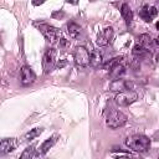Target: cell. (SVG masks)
<instances>
[{"instance_id": "9c48e42d", "label": "cell", "mask_w": 159, "mask_h": 159, "mask_svg": "<svg viewBox=\"0 0 159 159\" xmlns=\"http://www.w3.org/2000/svg\"><path fill=\"white\" fill-rule=\"evenodd\" d=\"M113 35H114V31H113L112 27H106V29H103V30L98 34V36H97V41H96L97 45H98L99 47L108 46V45L111 43L112 39H113Z\"/></svg>"}, {"instance_id": "6da1fadb", "label": "cell", "mask_w": 159, "mask_h": 159, "mask_svg": "<svg viewBox=\"0 0 159 159\" xmlns=\"http://www.w3.org/2000/svg\"><path fill=\"white\" fill-rule=\"evenodd\" d=\"M125 145L134 152L145 153L150 149V139L143 134H133L125 139Z\"/></svg>"}, {"instance_id": "5b68a950", "label": "cell", "mask_w": 159, "mask_h": 159, "mask_svg": "<svg viewBox=\"0 0 159 159\" xmlns=\"http://www.w3.org/2000/svg\"><path fill=\"white\" fill-rule=\"evenodd\" d=\"M137 98H138V94L134 91H123V92H119L116 94L114 102L119 107H127V106L132 104L133 102H135Z\"/></svg>"}, {"instance_id": "3957f363", "label": "cell", "mask_w": 159, "mask_h": 159, "mask_svg": "<svg viewBox=\"0 0 159 159\" xmlns=\"http://www.w3.org/2000/svg\"><path fill=\"white\" fill-rule=\"evenodd\" d=\"M40 32L43 35V37L50 42V43H55L57 42V40H60V30L50 24H45V22H40V24H35Z\"/></svg>"}, {"instance_id": "d6986e66", "label": "cell", "mask_w": 159, "mask_h": 159, "mask_svg": "<svg viewBox=\"0 0 159 159\" xmlns=\"http://www.w3.org/2000/svg\"><path fill=\"white\" fill-rule=\"evenodd\" d=\"M34 155H35V145L32 144V145H30V147L24 149V152L21 153L19 159H32Z\"/></svg>"}, {"instance_id": "8fae6325", "label": "cell", "mask_w": 159, "mask_h": 159, "mask_svg": "<svg viewBox=\"0 0 159 159\" xmlns=\"http://www.w3.org/2000/svg\"><path fill=\"white\" fill-rule=\"evenodd\" d=\"M16 147H17L16 138H5L0 140V157L11 153Z\"/></svg>"}, {"instance_id": "603a6c76", "label": "cell", "mask_w": 159, "mask_h": 159, "mask_svg": "<svg viewBox=\"0 0 159 159\" xmlns=\"http://www.w3.org/2000/svg\"><path fill=\"white\" fill-rule=\"evenodd\" d=\"M116 159H133L132 157H127V155H123V157H117Z\"/></svg>"}, {"instance_id": "44dd1931", "label": "cell", "mask_w": 159, "mask_h": 159, "mask_svg": "<svg viewBox=\"0 0 159 159\" xmlns=\"http://www.w3.org/2000/svg\"><path fill=\"white\" fill-rule=\"evenodd\" d=\"M63 16V12L61 11V12H53L52 14V17H62Z\"/></svg>"}, {"instance_id": "52a82bcc", "label": "cell", "mask_w": 159, "mask_h": 159, "mask_svg": "<svg viewBox=\"0 0 159 159\" xmlns=\"http://www.w3.org/2000/svg\"><path fill=\"white\" fill-rule=\"evenodd\" d=\"M138 45H140L144 50H147L148 52L152 53V51H154L158 46V41L155 39H153L150 35L148 34H142L138 37Z\"/></svg>"}, {"instance_id": "5bb4252c", "label": "cell", "mask_w": 159, "mask_h": 159, "mask_svg": "<svg viewBox=\"0 0 159 159\" xmlns=\"http://www.w3.org/2000/svg\"><path fill=\"white\" fill-rule=\"evenodd\" d=\"M56 140H57V135H52V137H50V138H47L40 147H39V150H37V155H45L53 145H55V143H56Z\"/></svg>"}, {"instance_id": "7402d4cb", "label": "cell", "mask_w": 159, "mask_h": 159, "mask_svg": "<svg viewBox=\"0 0 159 159\" xmlns=\"http://www.w3.org/2000/svg\"><path fill=\"white\" fill-rule=\"evenodd\" d=\"M66 63H67V61H65V60H63V61H58V63H57V67H60V68H61V67H63Z\"/></svg>"}, {"instance_id": "2e32d148", "label": "cell", "mask_w": 159, "mask_h": 159, "mask_svg": "<svg viewBox=\"0 0 159 159\" xmlns=\"http://www.w3.org/2000/svg\"><path fill=\"white\" fill-rule=\"evenodd\" d=\"M120 15L124 19V21H125L127 25H129L132 22V20H133V11H132L130 6L127 2L122 4V6H120Z\"/></svg>"}, {"instance_id": "7c38bea8", "label": "cell", "mask_w": 159, "mask_h": 159, "mask_svg": "<svg viewBox=\"0 0 159 159\" xmlns=\"http://www.w3.org/2000/svg\"><path fill=\"white\" fill-rule=\"evenodd\" d=\"M122 60H123V58H120L119 61H117V62L108 70V71H109V77H111L112 81L119 80V78L124 75V72H125V67H124V65L122 63Z\"/></svg>"}, {"instance_id": "4fadbf2b", "label": "cell", "mask_w": 159, "mask_h": 159, "mask_svg": "<svg viewBox=\"0 0 159 159\" xmlns=\"http://www.w3.org/2000/svg\"><path fill=\"white\" fill-rule=\"evenodd\" d=\"M157 14H158L157 9H155L154 6H149V5H144V6L139 10V16H140L144 21H147V22H150V21L157 16Z\"/></svg>"}, {"instance_id": "30bf717a", "label": "cell", "mask_w": 159, "mask_h": 159, "mask_svg": "<svg viewBox=\"0 0 159 159\" xmlns=\"http://www.w3.org/2000/svg\"><path fill=\"white\" fill-rule=\"evenodd\" d=\"M36 80V75L35 72L29 67V66H24L20 71V82L22 86H30L31 83H34Z\"/></svg>"}, {"instance_id": "e0dca14e", "label": "cell", "mask_w": 159, "mask_h": 159, "mask_svg": "<svg viewBox=\"0 0 159 159\" xmlns=\"http://www.w3.org/2000/svg\"><path fill=\"white\" fill-rule=\"evenodd\" d=\"M103 62V57L99 51H92L89 52V66L92 67H99Z\"/></svg>"}, {"instance_id": "8992f818", "label": "cell", "mask_w": 159, "mask_h": 159, "mask_svg": "<svg viewBox=\"0 0 159 159\" xmlns=\"http://www.w3.org/2000/svg\"><path fill=\"white\" fill-rule=\"evenodd\" d=\"M56 65V50L47 48L42 57V68L43 73H50Z\"/></svg>"}, {"instance_id": "ac0fdd59", "label": "cell", "mask_w": 159, "mask_h": 159, "mask_svg": "<svg viewBox=\"0 0 159 159\" xmlns=\"http://www.w3.org/2000/svg\"><path fill=\"white\" fill-rule=\"evenodd\" d=\"M132 52H133V55H134L135 57H138V58H145V57H150V55H152L150 52H148L147 50H144V48H143L140 45H138V43H137V45L133 47V51H132Z\"/></svg>"}, {"instance_id": "277c9868", "label": "cell", "mask_w": 159, "mask_h": 159, "mask_svg": "<svg viewBox=\"0 0 159 159\" xmlns=\"http://www.w3.org/2000/svg\"><path fill=\"white\" fill-rule=\"evenodd\" d=\"M73 61L78 68H84L89 66V51L83 46L76 47L73 51Z\"/></svg>"}, {"instance_id": "ffe728a7", "label": "cell", "mask_w": 159, "mask_h": 159, "mask_svg": "<svg viewBox=\"0 0 159 159\" xmlns=\"http://www.w3.org/2000/svg\"><path fill=\"white\" fill-rule=\"evenodd\" d=\"M41 133H42V128H34V129H31L29 133L25 134V139H26V140L35 139V138L39 137Z\"/></svg>"}, {"instance_id": "7a4b0ae2", "label": "cell", "mask_w": 159, "mask_h": 159, "mask_svg": "<svg viewBox=\"0 0 159 159\" xmlns=\"http://www.w3.org/2000/svg\"><path fill=\"white\" fill-rule=\"evenodd\" d=\"M127 116L118 111V109H111L107 114V119H106V123L109 128L112 129H116V128H119L122 125H124L127 123Z\"/></svg>"}, {"instance_id": "ba28073f", "label": "cell", "mask_w": 159, "mask_h": 159, "mask_svg": "<svg viewBox=\"0 0 159 159\" xmlns=\"http://www.w3.org/2000/svg\"><path fill=\"white\" fill-rule=\"evenodd\" d=\"M134 88V83L132 81H128V80H116V81H112L111 86H109V89L111 91H114V92H123V91H133Z\"/></svg>"}, {"instance_id": "9a60e30c", "label": "cell", "mask_w": 159, "mask_h": 159, "mask_svg": "<svg viewBox=\"0 0 159 159\" xmlns=\"http://www.w3.org/2000/svg\"><path fill=\"white\" fill-rule=\"evenodd\" d=\"M67 31H68V34H70V36L72 39H80L83 35L82 27L77 22H75V21H70L67 24Z\"/></svg>"}]
</instances>
